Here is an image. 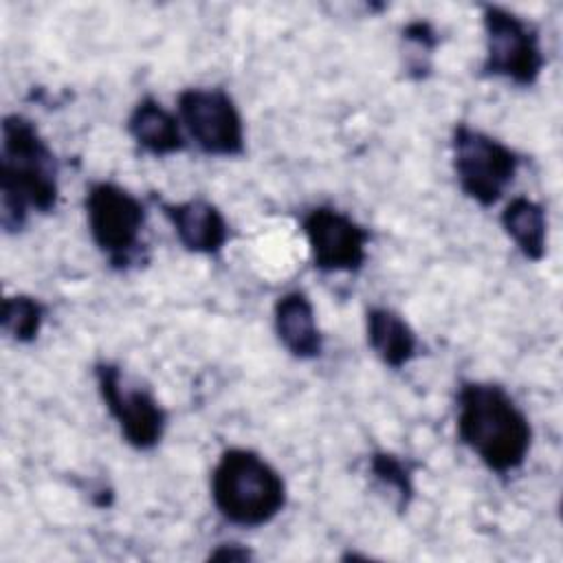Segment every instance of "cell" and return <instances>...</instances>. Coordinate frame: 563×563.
<instances>
[{
    "mask_svg": "<svg viewBox=\"0 0 563 563\" xmlns=\"http://www.w3.org/2000/svg\"><path fill=\"white\" fill-rule=\"evenodd\" d=\"M365 336L374 356L389 369H402L418 356L416 330L389 306H369L365 310Z\"/></svg>",
    "mask_w": 563,
    "mask_h": 563,
    "instance_id": "13",
    "label": "cell"
},
{
    "mask_svg": "<svg viewBox=\"0 0 563 563\" xmlns=\"http://www.w3.org/2000/svg\"><path fill=\"white\" fill-rule=\"evenodd\" d=\"M209 490L218 515L238 528L266 526L288 504L282 473L262 453L246 446H229L218 455Z\"/></svg>",
    "mask_w": 563,
    "mask_h": 563,
    "instance_id": "3",
    "label": "cell"
},
{
    "mask_svg": "<svg viewBox=\"0 0 563 563\" xmlns=\"http://www.w3.org/2000/svg\"><path fill=\"white\" fill-rule=\"evenodd\" d=\"M86 224L92 244L114 271H128L141 253L147 220L145 205L112 180H97L84 196Z\"/></svg>",
    "mask_w": 563,
    "mask_h": 563,
    "instance_id": "4",
    "label": "cell"
},
{
    "mask_svg": "<svg viewBox=\"0 0 563 563\" xmlns=\"http://www.w3.org/2000/svg\"><path fill=\"white\" fill-rule=\"evenodd\" d=\"M273 328L277 341L297 361H314L323 354V332L310 297L295 288L277 297L273 306Z\"/></svg>",
    "mask_w": 563,
    "mask_h": 563,
    "instance_id": "11",
    "label": "cell"
},
{
    "mask_svg": "<svg viewBox=\"0 0 563 563\" xmlns=\"http://www.w3.org/2000/svg\"><path fill=\"white\" fill-rule=\"evenodd\" d=\"M482 26L486 48L482 73L519 88L534 86L545 68L539 31L526 18L499 4L482 7Z\"/></svg>",
    "mask_w": 563,
    "mask_h": 563,
    "instance_id": "6",
    "label": "cell"
},
{
    "mask_svg": "<svg viewBox=\"0 0 563 563\" xmlns=\"http://www.w3.org/2000/svg\"><path fill=\"white\" fill-rule=\"evenodd\" d=\"M176 110L183 128L202 154L222 158L244 154V119L227 90L209 86L185 88L176 97Z\"/></svg>",
    "mask_w": 563,
    "mask_h": 563,
    "instance_id": "8",
    "label": "cell"
},
{
    "mask_svg": "<svg viewBox=\"0 0 563 563\" xmlns=\"http://www.w3.org/2000/svg\"><path fill=\"white\" fill-rule=\"evenodd\" d=\"M59 165L37 125L18 112L4 114L0 141V224L7 233L24 229L29 216L55 211Z\"/></svg>",
    "mask_w": 563,
    "mask_h": 563,
    "instance_id": "2",
    "label": "cell"
},
{
    "mask_svg": "<svg viewBox=\"0 0 563 563\" xmlns=\"http://www.w3.org/2000/svg\"><path fill=\"white\" fill-rule=\"evenodd\" d=\"M499 224L510 238L515 249L528 262H541L548 253V216L541 202L528 196L510 198L501 213Z\"/></svg>",
    "mask_w": 563,
    "mask_h": 563,
    "instance_id": "14",
    "label": "cell"
},
{
    "mask_svg": "<svg viewBox=\"0 0 563 563\" xmlns=\"http://www.w3.org/2000/svg\"><path fill=\"white\" fill-rule=\"evenodd\" d=\"M455 433L490 473L506 477L519 471L532 446L526 411L493 380H462L455 394Z\"/></svg>",
    "mask_w": 563,
    "mask_h": 563,
    "instance_id": "1",
    "label": "cell"
},
{
    "mask_svg": "<svg viewBox=\"0 0 563 563\" xmlns=\"http://www.w3.org/2000/svg\"><path fill=\"white\" fill-rule=\"evenodd\" d=\"M402 40L407 44V73L413 79H424L431 70V55L438 46L435 29L427 20H411L402 26Z\"/></svg>",
    "mask_w": 563,
    "mask_h": 563,
    "instance_id": "17",
    "label": "cell"
},
{
    "mask_svg": "<svg viewBox=\"0 0 563 563\" xmlns=\"http://www.w3.org/2000/svg\"><path fill=\"white\" fill-rule=\"evenodd\" d=\"M369 475L380 484V488L394 495L396 508L402 512L409 508L416 486H413V466L407 457L391 451H374L367 460Z\"/></svg>",
    "mask_w": 563,
    "mask_h": 563,
    "instance_id": "16",
    "label": "cell"
},
{
    "mask_svg": "<svg viewBox=\"0 0 563 563\" xmlns=\"http://www.w3.org/2000/svg\"><path fill=\"white\" fill-rule=\"evenodd\" d=\"M125 130L145 154L163 158L187 147L183 123L178 114L167 110L156 97H141L128 114Z\"/></svg>",
    "mask_w": 563,
    "mask_h": 563,
    "instance_id": "12",
    "label": "cell"
},
{
    "mask_svg": "<svg viewBox=\"0 0 563 563\" xmlns=\"http://www.w3.org/2000/svg\"><path fill=\"white\" fill-rule=\"evenodd\" d=\"M209 561H251L253 559V552L251 548H246L244 543H235V541H224V543H218L209 554H207Z\"/></svg>",
    "mask_w": 563,
    "mask_h": 563,
    "instance_id": "18",
    "label": "cell"
},
{
    "mask_svg": "<svg viewBox=\"0 0 563 563\" xmlns=\"http://www.w3.org/2000/svg\"><path fill=\"white\" fill-rule=\"evenodd\" d=\"M312 266L321 273H358L367 262L369 231L350 213L317 205L301 218Z\"/></svg>",
    "mask_w": 563,
    "mask_h": 563,
    "instance_id": "9",
    "label": "cell"
},
{
    "mask_svg": "<svg viewBox=\"0 0 563 563\" xmlns=\"http://www.w3.org/2000/svg\"><path fill=\"white\" fill-rule=\"evenodd\" d=\"M92 374L123 442L134 451L156 449L167 429V411L158 398L147 387L128 380L121 365L112 361H97Z\"/></svg>",
    "mask_w": 563,
    "mask_h": 563,
    "instance_id": "7",
    "label": "cell"
},
{
    "mask_svg": "<svg viewBox=\"0 0 563 563\" xmlns=\"http://www.w3.org/2000/svg\"><path fill=\"white\" fill-rule=\"evenodd\" d=\"M451 152L460 191L484 209L501 200L521 165L510 145L468 123L453 128Z\"/></svg>",
    "mask_w": 563,
    "mask_h": 563,
    "instance_id": "5",
    "label": "cell"
},
{
    "mask_svg": "<svg viewBox=\"0 0 563 563\" xmlns=\"http://www.w3.org/2000/svg\"><path fill=\"white\" fill-rule=\"evenodd\" d=\"M46 319V306L26 292L7 295L2 299L0 325L7 339L20 345H29L40 336V330Z\"/></svg>",
    "mask_w": 563,
    "mask_h": 563,
    "instance_id": "15",
    "label": "cell"
},
{
    "mask_svg": "<svg viewBox=\"0 0 563 563\" xmlns=\"http://www.w3.org/2000/svg\"><path fill=\"white\" fill-rule=\"evenodd\" d=\"M161 211L172 224L180 246L196 255H218L229 240V222L218 205L207 198L180 202L161 200Z\"/></svg>",
    "mask_w": 563,
    "mask_h": 563,
    "instance_id": "10",
    "label": "cell"
}]
</instances>
